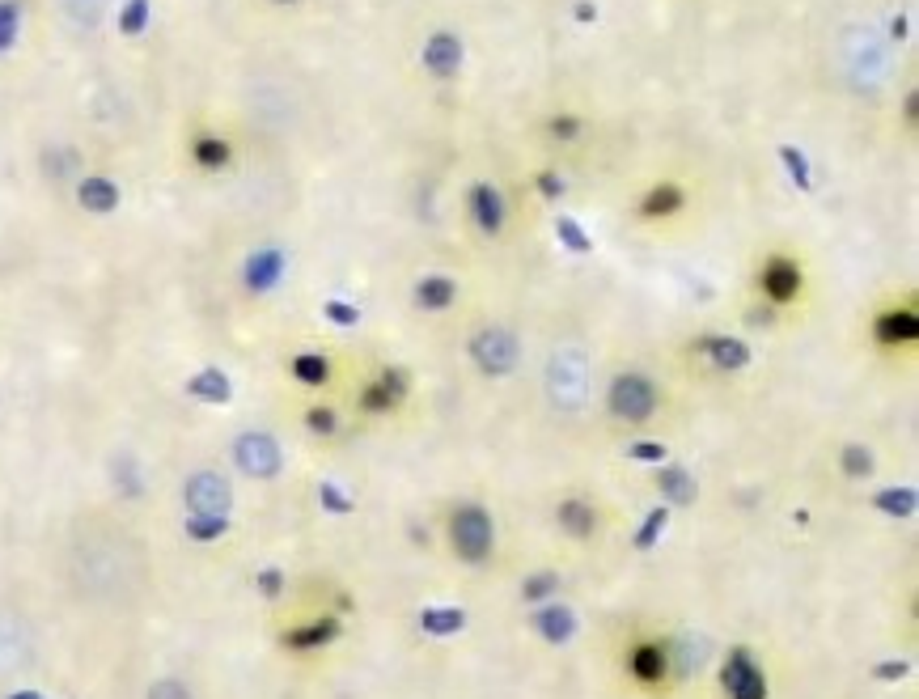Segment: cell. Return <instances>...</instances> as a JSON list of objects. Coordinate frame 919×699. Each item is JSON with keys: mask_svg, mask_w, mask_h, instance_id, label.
<instances>
[{"mask_svg": "<svg viewBox=\"0 0 919 699\" xmlns=\"http://www.w3.org/2000/svg\"><path fill=\"white\" fill-rule=\"evenodd\" d=\"M68 585L77 598L98 602V606H128L144 594L149 581V560H144V543H136L128 530L111 522H85L68 539Z\"/></svg>", "mask_w": 919, "mask_h": 699, "instance_id": "obj_1", "label": "cell"}, {"mask_svg": "<svg viewBox=\"0 0 919 699\" xmlns=\"http://www.w3.org/2000/svg\"><path fill=\"white\" fill-rule=\"evenodd\" d=\"M750 289H754V297H759V306L767 310V318H797L809 306L814 276H809V263H805L801 250L767 246L763 255L754 259Z\"/></svg>", "mask_w": 919, "mask_h": 699, "instance_id": "obj_2", "label": "cell"}, {"mask_svg": "<svg viewBox=\"0 0 919 699\" xmlns=\"http://www.w3.org/2000/svg\"><path fill=\"white\" fill-rule=\"evenodd\" d=\"M864 331H869V348L881 356V361H915L919 352V297L911 289L881 297L877 306L864 318Z\"/></svg>", "mask_w": 919, "mask_h": 699, "instance_id": "obj_3", "label": "cell"}, {"mask_svg": "<svg viewBox=\"0 0 919 699\" xmlns=\"http://www.w3.org/2000/svg\"><path fill=\"white\" fill-rule=\"evenodd\" d=\"M602 407L619 428H648L665 407V386L640 365L615 369L602 386Z\"/></svg>", "mask_w": 919, "mask_h": 699, "instance_id": "obj_4", "label": "cell"}, {"mask_svg": "<svg viewBox=\"0 0 919 699\" xmlns=\"http://www.w3.org/2000/svg\"><path fill=\"white\" fill-rule=\"evenodd\" d=\"M543 386H547L551 407L564 411V416H581V411H589V403H593V369H589L585 348H576V344L555 348L547 356Z\"/></svg>", "mask_w": 919, "mask_h": 699, "instance_id": "obj_5", "label": "cell"}, {"mask_svg": "<svg viewBox=\"0 0 919 699\" xmlns=\"http://www.w3.org/2000/svg\"><path fill=\"white\" fill-rule=\"evenodd\" d=\"M466 361L475 365L479 378L504 382V378H513L517 365H521V339L513 327H504V322H479V327L466 335Z\"/></svg>", "mask_w": 919, "mask_h": 699, "instance_id": "obj_6", "label": "cell"}, {"mask_svg": "<svg viewBox=\"0 0 919 699\" xmlns=\"http://www.w3.org/2000/svg\"><path fill=\"white\" fill-rule=\"evenodd\" d=\"M411 399V373L403 365H377L356 382L352 407L365 420H394Z\"/></svg>", "mask_w": 919, "mask_h": 699, "instance_id": "obj_7", "label": "cell"}, {"mask_svg": "<svg viewBox=\"0 0 919 699\" xmlns=\"http://www.w3.org/2000/svg\"><path fill=\"white\" fill-rule=\"evenodd\" d=\"M691 187L682 183V178L674 174H661L653 178L640 195H636V204H632V221L640 229H670L678 221H687V212H691Z\"/></svg>", "mask_w": 919, "mask_h": 699, "instance_id": "obj_8", "label": "cell"}, {"mask_svg": "<svg viewBox=\"0 0 919 699\" xmlns=\"http://www.w3.org/2000/svg\"><path fill=\"white\" fill-rule=\"evenodd\" d=\"M449 547L462 564H488L492 560V547H496V522L492 513L475 505V500H462V505L449 513Z\"/></svg>", "mask_w": 919, "mask_h": 699, "instance_id": "obj_9", "label": "cell"}, {"mask_svg": "<svg viewBox=\"0 0 919 699\" xmlns=\"http://www.w3.org/2000/svg\"><path fill=\"white\" fill-rule=\"evenodd\" d=\"M623 674L640 691H665L674 678V644L661 636H636L623 649Z\"/></svg>", "mask_w": 919, "mask_h": 699, "instance_id": "obj_10", "label": "cell"}, {"mask_svg": "<svg viewBox=\"0 0 919 699\" xmlns=\"http://www.w3.org/2000/svg\"><path fill=\"white\" fill-rule=\"evenodd\" d=\"M509 200H504V191L492 183V178H475L471 187H466V221L475 225L479 238L488 242H500L504 229H509Z\"/></svg>", "mask_w": 919, "mask_h": 699, "instance_id": "obj_11", "label": "cell"}, {"mask_svg": "<svg viewBox=\"0 0 919 699\" xmlns=\"http://www.w3.org/2000/svg\"><path fill=\"white\" fill-rule=\"evenodd\" d=\"M233 462H238V471L246 479H276L280 466H284V454H280V441L272 433L246 428V433L233 437Z\"/></svg>", "mask_w": 919, "mask_h": 699, "instance_id": "obj_12", "label": "cell"}, {"mask_svg": "<svg viewBox=\"0 0 919 699\" xmlns=\"http://www.w3.org/2000/svg\"><path fill=\"white\" fill-rule=\"evenodd\" d=\"M183 505L187 513H200V517H229L233 509V488L221 471H195L183 483Z\"/></svg>", "mask_w": 919, "mask_h": 699, "instance_id": "obj_13", "label": "cell"}, {"mask_svg": "<svg viewBox=\"0 0 919 699\" xmlns=\"http://www.w3.org/2000/svg\"><path fill=\"white\" fill-rule=\"evenodd\" d=\"M462 60H466V47L454 30H432L424 47H420V68L437 81V85H449L458 73H462Z\"/></svg>", "mask_w": 919, "mask_h": 699, "instance_id": "obj_14", "label": "cell"}, {"mask_svg": "<svg viewBox=\"0 0 919 699\" xmlns=\"http://www.w3.org/2000/svg\"><path fill=\"white\" fill-rule=\"evenodd\" d=\"M720 683H725L729 699H767V674L759 666V657L750 649H729L725 657V670H720Z\"/></svg>", "mask_w": 919, "mask_h": 699, "instance_id": "obj_15", "label": "cell"}, {"mask_svg": "<svg viewBox=\"0 0 919 699\" xmlns=\"http://www.w3.org/2000/svg\"><path fill=\"white\" fill-rule=\"evenodd\" d=\"M284 272H288L284 250L280 246H259V250H250L246 263H242V289L250 297H267V293H276L284 284Z\"/></svg>", "mask_w": 919, "mask_h": 699, "instance_id": "obj_16", "label": "cell"}, {"mask_svg": "<svg viewBox=\"0 0 919 699\" xmlns=\"http://www.w3.org/2000/svg\"><path fill=\"white\" fill-rule=\"evenodd\" d=\"M695 352L704 356V361L716 369V373H742L750 361H754V352L742 335H729V331H708V335H699L695 339Z\"/></svg>", "mask_w": 919, "mask_h": 699, "instance_id": "obj_17", "label": "cell"}, {"mask_svg": "<svg viewBox=\"0 0 919 699\" xmlns=\"http://www.w3.org/2000/svg\"><path fill=\"white\" fill-rule=\"evenodd\" d=\"M458 301H462V284L458 276H445V272H424L416 284H411V306H416L420 314H449V310H458Z\"/></svg>", "mask_w": 919, "mask_h": 699, "instance_id": "obj_18", "label": "cell"}, {"mask_svg": "<svg viewBox=\"0 0 919 699\" xmlns=\"http://www.w3.org/2000/svg\"><path fill=\"white\" fill-rule=\"evenodd\" d=\"M187 157H191V166L200 174H225L233 166V157H238V149H233V140L225 132L200 128V132H191V140H187Z\"/></svg>", "mask_w": 919, "mask_h": 699, "instance_id": "obj_19", "label": "cell"}, {"mask_svg": "<svg viewBox=\"0 0 919 699\" xmlns=\"http://www.w3.org/2000/svg\"><path fill=\"white\" fill-rule=\"evenodd\" d=\"M555 526H560V534H568V539L589 543L593 534H598V526H602L598 500H589V496H564L560 505H555Z\"/></svg>", "mask_w": 919, "mask_h": 699, "instance_id": "obj_20", "label": "cell"}, {"mask_svg": "<svg viewBox=\"0 0 919 699\" xmlns=\"http://www.w3.org/2000/svg\"><path fill=\"white\" fill-rule=\"evenodd\" d=\"M288 378H293L301 390L322 394L327 386H335V361H331V352H322V348L293 352V356H288Z\"/></svg>", "mask_w": 919, "mask_h": 699, "instance_id": "obj_21", "label": "cell"}, {"mask_svg": "<svg viewBox=\"0 0 919 699\" xmlns=\"http://www.w3.org/2000/svg\"><path fill=\"white\" fill-rule=\"evenodd\" d=\"M339 640V619L335 615H322V619H305L297 627H288V632L280 636V644L288 653H318V649H327V644Z\"/></svg>", "mask_w": 919, "mask_h": 699, "instance_id": "obj_22", "label": "cell"}, {"mask_svg": "<svg viewBox=\"0 0 919 699\" xmlns=\"http://www.w3.org/2000/svg\"><path fill=\"white\" fill-rule=\"evenodd\" d=\"M119 200H123L119 183L106 174H85L77 183V204H81V212H89V217H111L119 208Z\"/></svg>", "mask_w": 919, "mask_h": 699, "instance_id": "obj_23", "label": "cell"}, {"mask_svg": "<svg viewBox=\"0 0 919 699\" xmlns=\"http://www.w3.org/2000/svg\"><path fill=\"white\" fill-rule=\"evenodd\" d=\"M30 661V632H26V623L9 615V611H0V674H9V670H22Z\"/></svg>", "mask_w": 919, "mask_h": 699, "instance_id": "obj_24", "label": "cell"}, {"mask_svg": "<svg viewBox=\"0 0 919 699\" xmlns=\"http://www.w3.org/2000/svg\"><path fill=\"white\" fill-rule=\"evenodd\" d=\"M534 632L543 636L547 644H568L572 640V632H576V615L568 611V606H543V611L534 615Z\"/></svg>", "mask_w": 919, "mask_h": 699, "instance_id": "obj_25", "label": "cell"}, {"mask_svg": "<svg viewBox=\"0 0 919 699\" xmlns=\"http://www.w3.org/2000/svg\"><path fill=\"white\" fill-rule=\"evenodd\" d=\"M187 394L200 403H229L233 399V382L225 369H200L195 378H187Z\"/></svg>", "mask_w": 919, "mask_h": 699, "instance_id": "obj_26", "label": "cell"}, {"mask_svg": "<svg viewBox=\"0 0 919 699\" xmlns=\"http://www.w3.org/2000/svg\"><path fill=\"white\" fill-rule=\"evenodd\" d=\"M301 424H305V433L310 437H322V441H331L339 428H344V416H339V407L335 403H310L301 411Z\"/></svg>", "mask_w": 919, "mask_h": 699, "instance_id": "obj_27", "label": "cell"}, {"mask_svg": "<svg viewBox=\"0 0 919 699\" xmlns=\"http://www.w3.org/2000/svg\"><path fill=\"white\" fill-rule=\"evenodd\" d=\"M657 488H661L665 496H670L674 505H691V500L699 496V488H695V479H691L687 466H661Z\"/></svg>", "mask_w": 919, "mask_h": 699, "instance_id": "obj_28", "label": "cell"}, {"mask_svg": "<svg viewBox=\"0 0 919 699\" xmlns=\"http://www.w3.org/2000/svg\"><path fill=\"white\" fill-rule=\"evenodd\" d=\"M839 466H843V475H848V479H869L877 471V458H873L869 445L852 441V445H843V450H839Z\"/></svg>", "mask_w": 919, "mask_h": 699, "instance_id": "obj_29", "label": "cell"}, {"mask_svg": "<svg viewBox=\"0 0 919 699\" xmlns=\"http://www.w3.org/2000/svg\"><path fill=\"white\" fill-rule=\"evenodd\" d=\"M547 136L555 140V145H576V140L585 136V115H576V111H555L547 119Z\"/></svg>", "mask_w": 919, "mask_h": 699, "instance_id": "obj_30", "label": "cell"}, {"mask_svg": "<svg viewBox=\"0 0 919 699\" xmlns=\"http://www.w3.org/2000/svg\"><path fill=\"white\" fill-rule=\"evenodd\" d=\"M420 627L432 636H454L466 627V611H458V606H445V611H420Z\"/></svg>", "mask_w": 919, "mask_h": 699, "instance_id": "obj_31", "label": "cell"}, {"mask_svg": "<svg viewBox=\"0 0 919 699\" xmlns=\"http://www.w3.org/2000/svg\"><path fill=\"white\" fill-rule=\"evenodd\" d=\"M873 505H877L881 513H890V517H911L919 500H915V492H911V488H898V492H894V488H886V492H877Z\"/></svg>", "mask_w": 919, "mask_h": 699, "instance_id": "obj_32", "label": "cell"}, {"mask_svg": "<svg viewBox=\"0 0 919 699\" xmlns=\"http://www.w3.org/2000/svg\"><path fill=\"white\" fill-rule=\"evenodd\" d=\"M225 530H229V517H200V513L187 517V534L195 543H216Z\"/></svg>", "mask_w": 919, "mask_h": 699, "instance_id": "obj_33", "label": "cell"}, {"mask_svg": "<svg viewBox=\"0 0 919 699\" xmlns=\"http://www.w3.org/2000/svg\"><path fill=\"white\" fill-rule=\"evenodd\" d=\"M22 30V5L17 0H0V51H9Z\"/></svg>", "mask_w": 919, "mask_h": 699, "instance_id": "obj_34", "label": "cell"}, {"mask_svg": "<svg viewBox=\"0 0 919 699\" xmlns=\"http://www.w3.org/2000/svg\"><path fill=\"white\" fill-rule=\"evenodd\" d=\"M144 26H149V0H128L119 13V30L128 34V39H136Z\"/></svg>", "mask_w": 919, "mask_h": 699, "instance_id": "obj_35", "label": "cell"}, {"mask_svg": "<svg viewBox=\"0 0 919 699\" xmlns=\"http://www.w3.org/2000/svg\"><path fill=\"white\" fill-rule=\"evenodd\" d=\"M64 13H68V22H77V26H94L102 9H106V0H60Z\"/></svg>", "mask_w": 919, "mask_h": 699, "instance_id": "obj_36", "label": "cell"}, {"mask_svg": "<svg viewBox=\"0 0 919 699\" xmlns=\"http://www.w3.org/2000/svg\"><path fill=\"white\" fill-rule=\"evenodd\" d=\"M555 589H560V572H534V577H526V585H521V598L538 602V598H551Z\"/></svg>", "mask_w": 919, "mask_h": 699, "instance_id": "obj_37", "label": "cell"}, {"mask_svg": "<svg viewBox=\"0 0 919 699\" xmlns=\"http://www.w3.org/2000/svg\"><path fill=\"white\" fill-rule=\"evenodd\" d=\"M555 233H560V238L572 246V255H589V250H593V242L585 238L581 229H576V221H572V217H555Z\"/></svg>", "mask_w": 919, "mask_h": 699, "instance_id": "obj_38", "label": "cell"}, {"mask_svg": "<svg viewBox=\"0 0 919 699\" xmlns=\"http://www.w3.org/2000/svg\"><path fill=\"white\" fill-rule=\"evenodd\" d=\"M665 522H670V513H665V509H653V513H648V517H644V530L636 534V547H640V551L653 547V543H657V534L665 530Z\"/></svg>", "mask_w": 919, "mask_h": 699, "instance_id": "obj_39", "label": "cell"}, {"mask_svg": "<svg viewBox=\"0 0 919 699\" xmlns=\"http://www.w3.org/2000/svg\"><path fill=\"white\" fill-rule=\"evenodd\" d=\"M149 699H191V687L183 678H157L149 687Z\"/></svg>", "mask_w": 919, "mask_h": 699, "instance_id": "obj_40", "label": "cell"}, {"mask_svg": "<svg viewBox=\"0 0 919 699\" xmlns=\"http://www.w3.org/2000/svg\"><path fill=\"white\" fill-rule=\"evenodd\" d=\"M627 458H636V462H665V445H657V441H632V445H627Z\"/></svg>", "mask_w": 919, "mask_h": 699, "instance_id": "obj_41", "label": "cell"}, {"mask_svg": "<svg viewBox=\"0 0 919 699\" xmlns=\"http://www.w3.org/2000/svg\"><path fill=\"white\" fill-rule=\"evenodd\" d=\"M327 314H331V322H339V327H352V322L360 318L352 306H339V301H327Z\"/></svg>", "mask_w": 919, "mask_h": 699, "instance_id": "obj_42", "label": "cell"}, {"mask_svg": "<svg viewBox=\"0 0 919 699\" xmlns=\"http://www.w3.org/2000/svg\"><path fill=\"white\" fill-rule=\"evenodd\" d=\"M280 585H284V577H280V572H276V568H267V572H259V589H263V594H267V598H276V594H280Z\"/></svg>", "mask_w": 919, "mask_h": 699, "instance_id": "obj_43", "label": "cell"}, {"mask_svg": "<svg viewBox=\"0 0 919 699\" xmlns=\"http://www.w3.org/2000/svg\"><path fill=\"white\" fill-rule=\"evenodd\" d=\"M538 187H543L547 195H564V178L555 174V170H543V174H538Z\"/></svg>", "mask_w": 919, "mask_h": 699, "instance_id": "obj_44", "label": "cell"}, {"mask_svg": "<svg viewBox=\"0 0 919 699\" xmlns=\"http://www.w3.org/2000/svg\"><path fill=\"white\" fill-rule=\"evenodd\" d=\"M322 500H327L331 509H348V500H339V496H335V483H327V488H322Z\"/></svg>", "mask_w": 919, "mask_h": 699, "instance_id": "obj_45", "label": "cell"}, {"mask_svg": "<svg viewBox=\"0 0 919 699\" xmlns=\"http://www.w3.org/2000/svg\"><path fill=\"white\" fill-rule=\"evenodd\" d=\"M907 674V666H881L877 670V678H903Z\"/></svg>", "mask_w": 919, "mask_h": 699, "instance_id": "obj_46", "label": "cell"}, {"mask_svg": "<svg viewBox=\"0 0 919 699\" xmlns=\"http://www.w3.org/2000/svg\"><path fill=\"white\" fill-rule=\"evenodd\" d=\"M267 5H276V9H293V5H301V0H267Z\"/></svg>", "mask_w": 919, "mask_h": 699, "instance_id": "obj_47", "label": "cell"}]
</instances>
